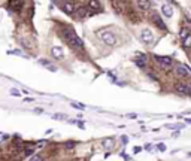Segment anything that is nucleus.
<instances>
[{
    "label": "nucleus",
    "instance_id": "f257e3e1",
    "mask_svg": "<svg viewBox=\"0 0 191 161\" xmlns=\"http://www.w3.org/2000/svg\"><path fill=\"white\" fill-rule=\"evenodd\" d=\"M63 36H64V39L70 43V46H75V48H79V49L84 48V42H82V39L78 37L73 30H64Z\"/></svg>",
    "mask_w": 191,
    "mask_h": 161
},
{
    "label": "nucleus",
    "instance_id": "f03ea898",
    "mask_svg": "<svg viewBox=\"0 0 191 161\" xmlns=\"http://www.w3.org/2000/svg\"><path fill=\"white\" fill-rule=\"evenodd\" d=\"M97 36L101 39V42L103 43H106V45L109 46H115L117 45V36L113 35L112 32H108V30H100Z\"/></svg>",
    "mask_w": 191,
    "mask_h": 161
},
{
    "label": "nucleus",
    "instance_id": "7ed1b4c3",
    "mask_svg": "<svg viewBox=\"0 0 191 161\" xmlns=\"http://www.w3.org/2000/svg\"><path fill=\"white\" fill-rule=\"evenodd\" d=\"M140 39H142V42L143 43H152L154 42V33L149 30V28H143L142 32H140Z\"/></svg>",
    "mask_w": 191,
    "mask_h": 161
},
{
    "label": "nucleus",
    "instance_id": "20e7f679",
    "mask_svg": "<svg viewBox=\"0 0 191 161\" xmlns=\"http://www.w3.org/2000/svg\"><path fill=\"white\" fill-rule=\"evenodd\" d=\"M155 60L158 61V64L164 69H169L172 64H173V60L172 57H164V55H155Z\"/></svg>",
    "mask_w": 191,
    "mask_h": 161
},
{
    "label": "nucleus",
    "instance_id": "39448f33",
    "mask_svg": "<svg viewBox=\"0 0 191 161\" xmlns=\"http://www.w3.org/2000/svg\"><path fill=\"white\" fill-rule=\"evenodd\" d=\"M175 90L178 92H181V94H184V95H191V88L188 87V85H185V84H176L175 85Z\"/></svg>",
    "mask_w": 191,
    "mask_h": 161
},
{
    "label": "nucleus",
    "instance_id": "423d86ee",
    "mask_svg": "<svg viewBox=\"0 0 191 161\" xmlns=\"http://www.w3.org/2000/svg\"><path fill=\"white\" fill-rule=\"evenodd\" d=\"M51 54H52V57L55 58V60H63V57H64L63 48H60V46H54L51 49Z\"/></svg>",
    "mask_w": 191,
    "mask_h": 161
},
{
    "label": "nucleus",
    "instance_id": "0eeeda50",
    "mask_svg": "<svg viewBox=\"0 0 191 161\" xmlns=\"http://www.w3.org/2000/svg\"><path fill=\"white\" fill-rule=\"evenodd\" d=\"M137 8L140 11H149L151 9V2L149 0H137Z\"/></svg>",
    "mask_w": 191,
    "mask_h": 161
},
{
    "label": "nucleus",
    "instance_id": "6e6552de",
    "mask_svg": "<svg viewBox=\"0 0 191 161\" xmlns=\"http://www.w3.org/2000/svg\"><path fill=\"white\" fill-rule=\"evenodd\" d=\"M161 13H163L166 18H172V15H173V9H172V6H170V5H163V8H161Z\"/></svg>",
    "mask_w": 191,
    "mask_h": 161
},
{
    "label": "nucleus",
    "instance_id": "1a4fd4ad",
    "mask_svg": "<svg viewBox=\"0 0 191 161\" xmlns=\"http://www.w3.org/2000/svg\"><path fill=\"white\" fill-rule=\"evenodd\" d=\"M175 72H176V75H178V76H181V78H185V76H188V70H187V67H185V66H178Z\"/></svg>",
    "mask_w": 191,
    "mask_h": 161
},
{
    "label": "nucleus",
    "instance_id": "9d476101",
    "mask_svg": "<svg viewBox=\"0 0 191 161\" xmlns=\"http://www.w3.org/2000/svg\"><path fill=\"white\" fill-rule=\"evenodd\" d=\"M103 146L106 148L108 151H111L113 149V146H115V140H113L112 137H109V139H105L103 140Z\"/></svg>",
    "mask_w": 191,
    "mask_h": 161
},
{
    "label": "nucleus",
    "instance_id": "9b49d317",
    "mask_svg": "<svg viewBox=\"0 0 191 161\" xmlns=\"http://www.w3.org/2000/svg\"><path fill=\"white\" fill-rule=\"evenodd\" d=\"M9 6H11L13 11H20V9H21V6H23V0H11Z\"/></svg>",
    "mask_w": 191,
    "mask_h": 161
},
{
    "label": "nucleus",
    "instance_id": "f8f14e48",
    "mask_svg": "<svg viewBox=\"0 0 191 161\" xmlns=\"http://www.w3.org/2000/svg\"><path fill=\"white\" fill-rule=\"evenodd\" d=\"M63 11L66 12L67 15H72V13L75 12V6H73V3H64V5H63Z\"/></svg>",
    "mask_w": 191,
    "mask_h": 161
},
{
    "label": "nucleus",
    "instance_id": "ddd939ff",
    "mask_svg": "<svg viewBox=\"0 0 191 161\" xmlns=\"http://www.w3.org/2000/svg\"><path fill=\"white\" fill-rule=\"evenodd\" d=\"M154 23L157 24V25L160 27V28H161V30H166V28H167V25L163 23V20H161L160 17H157V15H154Z\"/></svg>",
    "mask_w": 191,
    "mask_h": 161
},
{
    "label": "nucleus",
    "instance_id": "4468645a",
    "mask_svg": "<svg viewBox=\"0 0 191 161\" xmlns=\"http://www.w3.org/2000/svg\"><path fill=\"white\" fill-rule=\"evenodd\" d=\"M39 63H40L42 66H45V67H48V69L51 70V72H55V70H57V67H55V66H52V64H51V63H49L48 60H39Z\"/></svg>",
    "mask_w": 191,
    "mask_h": 161
},
{
    "label": "nucleus",
    "instance_id": "2eb2a0df",
    "mask_svg": "<svg viewBox=\"0 0 191 161\" xmlns=\"http://www.w3.org/2000/svg\"><path fill=\"white\" fill-rule=\"evenodd\" d=\"M190 35H191V32H190V28H188V27H182V28H181L179 36H181V39H182V40H184L187 36H190Z\"/></svg>",
    "mask_w": 191,
    "mask_h": 161
},
{
    "label": "nucleus",
    "instance_id": "dca6fc26",
    "mask_svg": "<svg viewBox=\"0 0 191 161\" xmlns=\"http://www.w3.org/2000/svg\"><path fill=\"white\" fill-rule=\"evenodd\" d=\"M88 8H91V9H100V3H99V0H90Z\"/></svg>",
    "mask_w": 191,
    "mask_h": 161
},
{
    "label": "nucleus",
    "instance_id": "f3484780",
    "mask_svg": "<svg viewBox=\"0 0 191 161\" xmlns=\"http://www.w3.org/2000/svg\"><path fill=\"white\" fill-rule=\"evenodd\" d=\"M78 15L79 17H87V15H88V8H85V6L78 8Z\"/></svg>",
    "mask_w": 191,
    "mask_h": 161
},
{
    "label": "nucleus",
    "instance_id": "a211bd4d",
    "mask_svg": "<svg viewBox=\"0 0 191 161\" xmlns=\"http://www.w3.org/2000/svg\"><path fill=\"white\" fill-rule=\"evenodd\" d=\"M135 63L140 67V69H143V67L146 66V61L145 60H142V58H135Z\"/></svg>",
    "mask_w": 191,
    "mask_h": 161
},
{
    "label": "nucleus",
    "instance_id": "6ab92c4d",
    "mask_svg": "<svg viewBox=\"0 0 191 161\" xmlns=\"http://www.w3.org/2000/svg\"><path fill=\"white\" fill-rule=\"evenodd\" d=\"M182 45L185 46V48H191V35L187 36V37L182 40Z\"/></svg>",
    "mask_w": 191,
    "mask_h": 161
},
{
    "label": "nucleus",
    "instance_id": "aec40b11",
    "mask_svg": "<svg viewBox=\"0 0 191 161\" xmlns=\"http://www.w3.org/2000/svg\"><path fill=\"white\" fill-rule=\"evenodd\" d=\"M72 107H75V109H79V110H84V109H85V104L76 103V102H72Z\"/></svg>",
    "mask_w": 191,
    "mask_h": 161
},
{
    "label": "nucleus",
    "instance_id": "412c9836",
    "mask_svg": "<svg viewBox=\"0 0 191 161\" xmlns=\"http://www.w3.org/2000/svg\"><path fill=\"white\" fill-rule=\"evenodd\" d=\"M64 146H66V149H73L75 148V142H67Z\"/></svg>",
    "mask_w": 191,
    "mask_h": 161
},
{
    "label": "nucleus",
    "instance_id": "4be33fe9",
    "mask_svg": "<svg viewBox=\"0 0 191 161\" xmlns=\"http://www.w3.org/2000/svg\"><path fill=\"white\" fill-rule=\"evenodd\" d=\"M29 161H44V160H42V157H40V155H33V157H32Z\"/></svg>",
    "mask_w": 191,
    "mask_h": 161
},
{
    "label": "nucleus",
    "instance_id": "5701e85b",
    "mask_svg": "<svg viewBox=\"0 0 191 161\" xmlns=\"http://www.w3.org/2000/svg\"><path fill=\"white\" fill-rule=\"evenodd\" d=\"M54 119H66V115H63V114H57V115H54Z\"/></svg>",
    "mask_w": 191,
    "mask_h": 161
},
{
    "label": "nucleus",
    "instance_id": "b1692460",
    "mask_svg": "<svg viewBox=\"0 0 191 161\" xmlns=\"http://www.w3.org/2000/svg\"><path fill=\"white\" fill-rule=\"evenodd\" d=\"M20 94H21V92L18 91L17 88H12L11 90V95H20Z\"/></svg>",
    "mask_w": 191,
    "mask_h": 161
},
{
    "label": "nucleus",
    "instance_id": "393cba45",
    "mask_svg": "<svg viewBox=\"0 0 191 161\" xmlns=\"http://www.w3.org/2000/svg\"><path fill=\"white\" fill-rule=\"evenodd\" d=\"M125 118H130V119H136L137 118V114H127Z\"/></svg>",
    "mask_w": 191,
    "mask_h": 161
},
{
    "label": "nucleus",
    "instance_id": "a878e982",
    "mask_svg": "<svg viewBox=\"0 0 191 161\" xmlns=\"http://www.w3.org/2000/svg\"><path fill=\"white\" fill-rule=\"evenodd\" d=\"M33 152H34L33 149H25V151H24V154H25V155H33Z\"/></svg>",
    "mask_w": 191,
    "mask_h": 161
},
{
    "label": "nucleus",
    "instance_id": "bb28decb",
    "mask_svg": "<svg viewBox=\"0 0 191 161\" xmlns=\"http://www.w3.org/2000/svg\"><path fill=\"white\" fill-rule=\"evenodd\" d=\"M157 148H158V149H160V151H166V146H164L163 143H160V145H158Z\"/></svg>",
    "mask_w": 191,
    "mask_h": 161
},
{
    "label": "nucleus",
    "instance_id": "cd10ccee",
    "mask_svg": "<svg viewBox=\"0 0 191 161\" xmlns=\"http://www.w3.org/2000/svg\"><path fill=\"white\" fill-rule=\"evenodd\" d=\"M121 142L125 145V143H127V136H123V137H121Z\"/></svg>",
    "mask_w": 191,
    "mask_h": 161
},
{
    "label": "nucleus",
    "instance_id": "c85d7f7f",
    "mask_svg": "<svg viewBox=\"0 0 191 161\" xmlns=\"http://www.w3.org/2000/svg\"><path fill=\"white\" fill-rule=\"evenodd\" d=\"M76 124H78L81 128H84V122H82V121H76Z\"/></svg>",
    "mask_w": 191,
    "mask_h": 161
},
{
    "label": "nucleus",
    "instance_id": "c756f323",
    "mask_svg": "<svg viewBox=\"0 0 191 161\" xmlns=\"http://www.w3.org/2000/svg\"><path fill=\"white\" fill-rule=\"evenodd\" d=\"M140 149H142V148H139V146H136V148H135V152H136V154H137V152H139V151H140Z\"/></svg>",
    "mask_w": 191,
    "mask_h": 161
},
{
    "label": "nucleus",
    "instance_id": "7c9ffc66",
    "mask_svg": "<svg viewBox=\"0 0 191 161\" xmlns=\"http://www.w3.org/2000/svg\"><path fill=\"white\" fill-rule=\"evenodd\" d=\"M188 157H191V152H190V154H188Z\"/></svg>",
    "mask_w": 191,
    "mask_h": 161
}]
</instances>
